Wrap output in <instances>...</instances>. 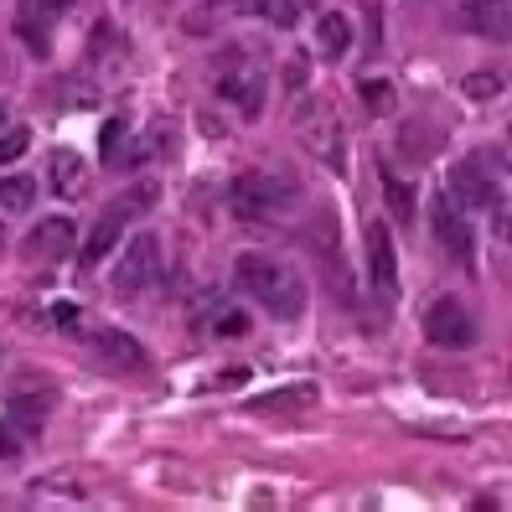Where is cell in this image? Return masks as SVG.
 <instances>
[{
    "label": "cell",
    "mask_w": 512,
    "mask_h": 512,
    "mask_svg": "<svg viewBox=\"0 0 512 512\" xmlns=\"http://www.w3.org/2000/svg\"><path fill=\"white\" fill-rule=\"evenodd\" d=\"M233 280L244 285L269 316H280V321L306 311V280H300L295 269L285 259H275V254H238Z\"/></svg>",
    "instance_id": "cell-1"
},
{
    "label": "cell",
    "mask_w": 512,
    "mask_h": 512,
    "mask_svg": "<svg viewBox=\"0 0 512 512\" xmlns=\"http://www.w3.org/2000/svg\"><path fill=\"white\" fill-rule=\"evenodd\" d=\"M233 213L238 218H254V223H280L300 207V182L280 166H254L233 182Z\"/></svg>",
    "instance_id": "cell-2"
},
{
    "label": "cell",
    "mask_w": 512,
    "mask_h": 512,
    "mask_svg": "<svg viewBox=\"0 0 512 512\" xmlns=\"http://www.w3.org/2000/svg\"><path fill=\"white\" fill-rule=\"evenodd\" d=\"M295 135H300V145H306L316 161H326L331 171H347V135H342V119L331 114V104H321V99L300 104Z\"/></svg>",
    "instance_id": "cell-3"
},
{
    "label": "cell",
    "mask_w": 512,
    "mask_h": 512,
    "mask_svg": "<svg viewBox=\"0 0 512 512\" xmlns=\"http://www.w3.org/2000/svg\"><path fill=\"white\" fill-rule=\"evenodd\" d=\"M166 269V254H161V238L156 233H140L125 244V254H119L114 264V295H140L161 280Z\"/></svg>",
    "instance_id": "cell-4"
},
{
    "label": "cell",
    "mask_w": 512,
    "mask_h": 512,
    "mask_svg": "<svg viewBox=\"0 0 512 512\" xmlns=\"http://www.w3.org/2000/svg\"><path fill=\"white\" fill-rule=\"evenodd\" d=\"M425 337H430L435 347L461 352V347H471V342H476V316L461 306L456 295H440L435 306L425 311Z\"/></svg>",
    "instance_id": "cell-5"
},
{
    "label": "cell",
    "mask_w": 512,
    "mask_h": 512,
    "mask_svg": "<svg viewBox=\"0 0 512 512\" xmlns=\"http://www.w3.org/2000/svg\"><path fill=\"white\" fill-rule=\"evenodd\" d=\"M430 223H435V238L445 244V254L456 259V264H471V259H476V238H471V223H466V207L450 197V192L435 197Z\"/></svg>",
    "instance_id": "cell-6"
},
{
    "label": "cell",
    "mask_w": 512,
    "mask_h": 512,
    "mask_svg": "<svg viewBox=\"0 0 512 512\" xmlns=\"http://www.w3.org/2000/svg\"><path fill=\"white\" fill-rule=\"evenodd\" d=\"M445 192L456 197L461 207H481V213H502V192H497V182L487 176V166H481L476 156L450 166V182H445Z\"/></svg>",
    "instance_id": "cell-7"
},
{
    "label": "cell",
    "mask_w": 512,
    "mask_h": 512,
    "mask_svg": "<svg viewBox=\"0 0 512 512\" xmlns=\"http://www.w3.org/2000/svg\"><path fill=\"white\" fill-rule=\"evenodd\" d=\"M368 285L383 300L399 295V254H394V233H388V223H368Z\"/></svg>",
    "instance_id": "cell-8"
},
{
    "label": "cell",
    "mask_w": 512,
    "mask_h": 512,
    "mask_svg": "<svg viewBox=\"0 0 512 512\" xmlns=\"http://www.w3.org/2000/svg\"><path fill=\"white\" fill-rule=\"evenodd\" d=\"M68 6H73V0H21L16 26H21L26 47H32L37 57H47V52H52L47 32H52V21H57V16H68Z\"/></svg>",
    "instance_id": "cell-9"
},
{
    "label": "cell",
    "mask_w": 512,
    "mask_h": 512,
    "mask_svg": "<svg viewBox=\"0 0 512 512\" xmlns=\"http://www.w3.org/2000/svg\"><path fill=\"white\" fill-rule=\"evenodd\" d=\"M456 26L471 37H492V42H507V0H461L456 6Z\"/></svg>",
    "instance_id": "cell-10"
},
{
    "label": "cell",
    "mask_w": 512,
    "mask_h": 512,
    "mask_svg": "<svg viewBox=\"0 0 512 512\" xmlns=\"http://www.w3.org/2000/svg\"><path fill=\"white\" fill-rule=\"evenodd\" d=\"M73 244H78V228L68 218H42L32 233H26V259H42V264L68 259Z\"/></svg>",
    "instance_id": "cell-11"
},
{
    "label": "cell",
    "mask_w": 512,
    "mask_h": 512,
    "mask_svg": "<svg viewBox=\"0 0 512 512\" xmlns=\"http://www.w3.org/2000/svg\"><path fill=\"white\" fill-rule=\"evenodd\" d=\"M125 223H130V218L119 213V207H109V213H104V218L94 223V233L83 238L78 259H83V264H104V259H109V254L119 249V233H125Z\"/></svg>",
    "instance_id": "cell-12"
},
{
    "label": "cell",
    "mask_w": 512,
    "mask_h": 512,
    "mask_svg": "<svg viewBox=\"0 0 512 512\" xmlns=\"http://www.w3.org/2000/svg\"><path fill=\"white\" fill-rule=\"evenodd\" d=\"M99 357L109 368H125V373L145 368V347L135 337H125V331H99Z\"/></svg>",
    "instance_id": "cell-13"
},
{
    "label": "cell",
    "mask_w": 512,
    "mask_h": 512,
    "mask_svg": "<svg viewBox=\"0 0 512 512\" xmlns=\"http://www.w3.org/2000/svg\"><path fill=\"white\" fill-rule=\"evenodd\" d=\"M347 47H352V21H347L342 11H326V16L316 21V52L326 57V63H337Z\"/></svg>",
    "instance_id": "cell-14"
},
{
    "label": "cell",
    "mask_w": 512,
    "mask_h": 512,
    "mask_svg": "<svg viewBox=\"0 0 512 512\" xmlns=\"http://www.w3.org/2000/svg\"><path fill=\"white\" fill-rule=\"evenodd\" d=\"M47 171H52V187L63 192V197H83V187H88V166H83V156H73V150H52Z\"/></svg>",
    "instance_id": "cell-15"
},
{
    "label": "cell",
    "mask_w": 512,
    "mask_h": 512,
    "mask_svg": "<svg viewBox=\"0 0 512 512\" xmlns=\"http://www.w3.org/2000/svg\"><path fill=\"white\" fill-rule=\"evenodd\" d=\"M223 94H228L233 104H244V114L254 119L259 104H264V78H254V73H233V78H223Z\"/></svg>",
    "instance_id": "cell-16"
},
{
    "label": "cell",
    "mask_w": 512,
    "mask_h": 512,
    "mask_svg": "<svg viewBox=\"0 0 512 512\" xmlns=\"http://www.w3.org/2000/svg\"><path fill=\"white\" fill-rule=\"evenodd\" d=\"M316 404V388L311 383H295V388H280V394H269V399H254L259 414H280V409H311Z\"/></svg>",
    "instance_id": "cell-17"
},
{
    "label": "cell",
    "mask_w": 512,
    "mask_h": 512,
    "mask_svg": "<svg viewBox=\"0 0 512 512\" xmlns=\"http://www.w3.org/2000/svg\"><path fill=\"white\" fill-rule=\"evenodd\" d=\"M32 202H37L32 176H6V182H0V213H26Z\"/></svg>",
    "instance_id": "cell-18"
},
{
    "label": "cell",
    "mask_w": 512,
    "mask_h": 512,
    "mask_svg": "<svg viewBox=\"0 0 512 512\" xmlns=\"http://www.w3.org/2000/svg\"><path fill=\"white\" fill-rule=\"evenodd\" d=\"M383 197H388V213H394L399 223L414 218V187H404L394 171H383Z\"/></svg>",
    "instance_id": "cell-19"
},
{
    "label": "cell",
    "mask_w": 512,
    "mask_h": 512,
    "mask_svg": "<svg viewBox=\"0 0 512 512\" xmlns=\"http://www.w3.org/2000/svg\"><path fill=\"white\" fill-rule=\"evenodd\" d=\"M161 197V182H140V187H130L125 197H119V213L125 218H140V213H150V202Z\"/></svg>",
    "instance_id": "cell-20"
},
{
    "label": "cell",
    "mask_w": 512,
    "mask_h": 512,
    "mask_svg": "<svg viewBox=\"0 0 512 512\" xmlns=\"http://www.w3.org/2000/svg\"><path fill=\"white\" fill-rule=\"evenodd\" d=\"M125 135H130V119H125V114H119V119H109V125H104V135H99V150H104V161H109V166L119 161V145H125Z\"/></svg>",
    "instance_id": "cell-21"
},
{
    "label": "cell",
    "mask_w": 512,
    "mask_h": 512,
    "mask_svg": "<svg viewBox=\"0 0 512 512\" xmlns=\"http://www.w3.org/2000/svg\"><path fill=\"white\" fill-rule=\"evenodd\" d=\"M254 11L264 16V21H275V26H295V0H254Z\"/></svg>",
    "instance_id": "cell-22"
},
{
    "label": "cell",
    "mask_w": 512,
    "mask_h": 512,
    "mask_svg": "<svg viewBox=\"0 0 512 512\" xmlns=\"http://www.w3.org/2000/svg\"><path fill=\"white\" fill-rule=\"evenodd\" d=\"M357 94H363V104H368V109H378V114H383L388 104H394V88H388L383 78H363V83H357Z\"/></svg>",
    "instance_id": "cell-23"
},
{
    "label": "cell",
    "mask_w": 512,
    "mask_h": 512,
    "mask_svg": "<svg viewBox=\"0 0 512 512\" xmlns=\"http://www.w3.org/2000/svg\"><path fill=\"white\" fill-rule=\"evenodd\" d=\"M466 94H471V99H497V94H502V78H497V73H471V78H466Z\"/></svg>",
    "instance_id": "cell-24"
},
{
    "label": "cell",
    "mask_w": 512,
    "mask_h": 512,
    "mask_svg": "<svg viewBox=\"0 0 512 512\" xmlns=\"http://www.w3.org/2000/svg\"><path fill=\"white\" fill-rule=\"evenodd\" d=\"M26 145H32V135H26V130H6V135H0V166L21 161V150H26Z\"/></svg>",
    "instance_id": "cell-25"
},
{
    "label": "cell",
    "mask_w": 512,
    "mask_h": 512,
    "mask_svg": "<svg viewBox=\"0 0 512 512\" xmlns=\"http://www.w3.org/2000/svg\"><path fill=\"white\" fill-rule=\"evenodd\" d=\"M249 326H254V321H249L244 311H223L213 331H218V337H228V342H233V337H249Z\"/></svg>",
    "instance_id": "cell-26"
},
{
    "label": "cell",
    "mask_w": 512,
    "mask_h": 512,
    "mask_svg": "<svg viewBox=\"0 0 512 512\" xmlns=\"http://www.w3.org/2000/svg\"><path fill=\"white\" fill-rule=\"evenodd\" d=\"M21 456V435L11 425H0V461H16Z\"/></svg>",
    "instance_id": "cell-27"
},
{
    "label": "cell",
    "mask_w": 512,
    "mask_h": 512,
    "mask_svg": "<svg viewBox=\"0 0 512 512\" xmlns=\"http://www.w3.org/2000/svg\"><path fill=\"white\" fill-rule=\"evenodd\" d=\"M52 316H57V326H63V331H78V326H83L78 306H68V300H63V306H52Z\"/></svg>",
    "instance_id": "cell-28"
},
{
    "label": "cell",
    "mask_w": 512,
    "mask_h": 512,
    "mask_svg": "<svg viewBox=\"0 0 512 512\" xmlns=\"http://www.w3.org/2000/svg\"><path fill=\"white\" fill-rule=\"evenodd\" d=\"M0 135H6V109H0Z\"/></svg>",
    "instance_id": "cell-29"
},
{
    "label": "cell",
    "mask_w": 512,
    "mask_h": 512,
    "mask_svg": "<svg viewBox=\"0 0 512 512\" xmlns=\"http://www.w3.org/2000/svg\"><path fill=\"white\" fill-rule=\"evenodd\" d=\"M300 6H316V0H300Z\"/></svg>",
    "instance_id": "cell-30"
},
{
    "label": "cell",
    "mask_w": 512,
    "mask_h": 512,
    "mask_svg": "<svg viewBox=\"0 0 512 512\" xmlns=\"http://www.w3.org/2000/svg\"><path fill=\"white\" fill-rule=\"evenodd\" d=\"M0 233H6V223H0Z\"/></svg>",
    "instance_id": "cell-31"
}]
</instances>
